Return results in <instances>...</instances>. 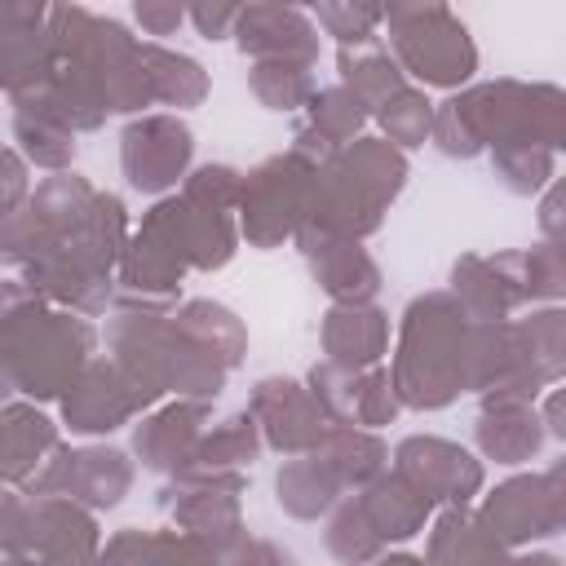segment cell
<instances>
[{
    "instance_id": "6da1fadb",
    "label": "cell",
    "mask_w": 566,
    "mask_h": 566,
    "mask_svg": "<svg viewBox=\"0 0 566 566\" xmlns=\"http://www.w3.org/2000/svg\"><path fill=\"white\" fill-rule=\"evenodd\" d=\"M486 526L500 535V544H526L539 535H557L566 517V491H562V464L548 473L513 478L486 500Z\"/></svg>"
},
{
    "instance_id": "ac0fdd59",
    "label": "cell",
    "mask_w": 566,
    "mask_h": 566,
    "mask_svg": "<svg viewBox=\"0 0 566 566\" xmlns=\"http://www.w3.org/2000/svg\"><path fill=\"white\" fill-rule=\"evenodd\" d=\"M495 164L504 172V181L513 190H535L553 177V150L548 146H513V150H495Z\"/></svg>"
},
{
    "instance_id": "ffe728a7",
    "label": "cell",
    "mask_w": 566,
    "mask_h": 566,
    "mask_svg": "<svg viewBox=\"0 0 566 566\" xmlns=\"http://www.w3.org/2000/svg\"><path fill=\"white\" fill-rule=\"evenodd\" d=\"M358 106H363V102L349 97V93H323V106L314 102V124H323L327 137H340V133H349V128L363 119Z\"/></svg>"
},
{
    "instance_id": "2e32d148",
    "label": "cell",
    "mask_w": 566,
    "mask_h": 566,
    "mask_svg": "<svg viewBox=\"0 0 566 566\" xmlns=\"http://www.w3.org/2000/svg\"><path fill=\"white\" fill-rule=\"evenodd\" d=\"M106 557H217V553L208 544H199L195 535L190 539H164V535L124 531L106 544Z\"/></svg>"
},
{
    "instance_id": "ba28073f",
    "label": "cell",
    "mask_w": 566,
    "mask_h": 566,
    "mask_svg": "<svg viewBox=\"0 0 566 566\" xmlns=\"http://www.w3.org/2000/svg\"><path fill=\"white\" fill-rule=\"evenodd\" d=\"M256 411H265V420H270L265 429L279 451H301L323 438V407H314L287 380H265L256 394Z\"/></svg>"
},
{
    "instance_id": "4fadbf2b",
    "label": "cell",
    "mask_w": 566,
    "mask_h": 566,
    "mask_svg": "<svg viewBox=\"0 0 566 566\" xmlns=\"http://www.w3.org/2000/svg\"><path fill=\"white\" fill-rule=\"evenodd\" d=\"M336 486H340V473L327 464V460H301V464H287L279 473V504L296 517H318L332 500H336Z\"/></svg>"
},
{
    "instance_id": "8992f818",
    "label": "cell",
    "mask_w": 566,
    "mask_h": 566,
    "mask_svg": "<svg viewBox=\"0 0 566 566\" xmlns=\"http://www.w3.org/2000/svg\"><path fill=\"white\" fill-rule=\"evenodd\" d=\"M186 155H190V133L168 119H150L142 128H128V137H124V168L137 190L168 186L181 172Z\"/></svg>"
},
{
    "instance_id": "7402d4cb",
    "label": "cell",
    "mask_w": 566,
    "mask_h": 566,
    "mask_svg": "<svg viewBox=\"0 0 566 566\" xmlns=\"http://www.w3.org/2000/svg\"><path fill=\"white\" fill-rule=\"evenodd\" d=\"M230 9H234V0H195V18H199V27H203L208 35H221Z\"/></svg>"
},
{
    "instance_id": "9c48e42d",
    "label": "cell",
    "mask_w": 566,
    "mask_h": 566,
    "mask_svg": "<svg viewBox=\"0 0 566 566\" xmlns=\"http://www.w3.org/2000/svg\"><path fill=\"white\" fill-rule=\"evenodd\" d=\"M358 509H363V517H367V526L376 531V539L380 544H389V539H407V535H416V526L429 517V509H433V500H424L407 478H380L376 486H367L358 500H354Z\"/></svg>"
},
{
    "instance_id": "9a60e30c",
    "label": "cell",
    "mask_w": 566,
    "mask_h": 566,
    "mask_svg": "<svg viewBox=\"0 0 566 566\" xmlns=\"http://www.w3.org/2000/svg\"><path fill=\"white\" fill-rule=\"evenodd\" d=\"M385 314H376V310H336L332 314V323H327V349L336 354V363H340V354L345 349H358L354 354V363H367V358H376L380 354V340H385V323H380Z\"/></svg>"
},
{
    "instance_id": "8fae6325",
    "label": "cell",
    "mask_w": 566,
    "mask_h": 566,
    "mask_svg": "<svg viewBox=\"0 0 566 566\" xmlns=\"http://www.w3.org/2000/svg\"><path fill=\"white\" fill-rule=\"evenodd\" d=\"M504 553H509V544H500V535L486 526V517L464 513V509L442 513L433 526V539H429L433 562H491Z\"/></svg>"
},
{
    "instance_id": "277c9868",
    "label": "cell",
    "mask_w": 566,
    "mask_h": 566,
    "mask_svg": "<svg viewBox=\"0 0 566 566\" xmlns=\"http://www.w3.org/2000/svg\"><path fill=\"white\" fill-rule=\"evenodd\" d=\"M62 464L53 473H44L40 482H31L35 495L44 491H62L71 500H88V504H119V495L128 491V464L119 451H71L57 455Z\"/></svg>"
},
{
    "instance_id": "7a4b0ae2",
    "label": "cell",
    "mask_w": 566,
    "mask_h": 566,
    "mask_svg": "<svg viewBox=\"0 0 566 566\" xmlns=\"http://www.w3.org/2000/svg\"><path fill=\"white\" fill-rule=\"evenodd\" d=\"M398 478H407L424 500H451L464 504L482 486V469L469 451L438 442V438H411L398 447Z\"/></svg>"
},
{
    "instance_id": "5b68a950",
    "label": "cell",
    "mask_w": 566,
    "mask_h": 566,
    "mask_svg": "<svg viewBox=\"0 0 566 566\" xmlns=\"http://www.w3.org/2000/svg\"><path fill=\"white\" fill-rule=\"evenodd\" d=\"M97 531L75 504L40 500L31 513L22 509V548L18 557H93Z\"/></svg>"
},
{
    "instance_id": "d6986e66",
    "label": "cell",
    "mask_w": 566,
    "mask_h": 566,
    "mask_svg": "<svg viewBox=\"0 0 566 566\" xmlns=\"http://www.w3.org/2000/svg\"><path fill=\"white\" fill-rule=\"evenodd\" d=\"M380 119H385V128H389L398 142L416 146V142L424 137V128H429V102H424L420 93H398L394 106H385Z\"/></svg>"
},
{
    "instance_id": "52a82bcc",
    "label": "cell",
    "mask_w": 566,
    "mask_h": 566,
    "mask_svg": "<svg viewBox=\"0 0 566 566\" xmlns=\"http://www.w3.org/2000/svg\"><path fill=\"white\" fill-rule=\"evenodd\" d=\"M239 486H243L239 478H221L212 486H190L177 500V522L186 526V535H195L199 544H208L217 557H226L234 548V539L243 535L239 531V504H234V491Z\"/></svg>"
},
{
    "instance_id": "5bb4252c",
    "label": "cell",
    "mask_w": 566,
    "mask_h": 566,
    "mask_svg": "<svg viewBox=\"0 0 566 566\" xmlns=\"http://www.w3.org/2000/svg\"><path fill=\"white\" fill-rule=\"evenodd\" d=\"M190 447H195V411H168L150 424L137 429V455L150 464V469H177L190 460Z\"/></svg>"
},
{
    "instance_id": "e0dca14e",
    "label": "cell",
    "mask_w": 566,
    "mask_h": 566,
    "mask_svg": "<svg viewBox=\"0 0 566 566\" xmlns=\"http://www.w3.org/2000/svg\"><path fill=\"white\" fill-rule=\"evenodd\" d=\"M256 451V433H252V416H234L212 442H203L195 451V464L203 469H221V464H239V460H252Z\"/></svg>"
},
{
    "instance_id": "7c38bea8",
    "label": "cell",
    "mask_w": 566,
    "mask_h": 566,
    "mask_svg": "<svg viewBox=\"0 0 566 566\" xmlns=\"http://www.w3.org/2000/svg\"><path fill=\"white\" fill-rule=\"evenodd\" d=\"M53 447V424L35 411H4L0 416V478H27L40 451Z\"/></svg>"
},
{
    "instance_id": "30bf717a",
    "label": "cell",
    "mask_w": 566,
    "mask_h": 566,
    "mask_svg": "<svg viewBox=\"0 0 566 566\" xmlns=\"http://www.w3.org/2000/svg\"><path fill=\"white\" fill-rule=\"evenodd\" d=\"M478 442L500 464H522L539 451L544 429L526 402H504V407H486V416L478 424Z\"/></svg>"
},
{
    "instance_id": "3957f363",
    "label": "cell",
    "mask_w": 566,
    "mask_h": 566,
    "mask_svg": "<svg viewBox=\"0 0 566 566\" xmlns=\"http://www.w3.org/2000/svg\"><path fill=\"white\" fill-rule=\"evenodd\" d=\"M416 27L429 40H416V35L398 31V49H402V57L411 62L416 75H424L429 84H455L473 71V44H469L460 22H451L442 9H429V13L416 18Z\"/></svg>"
},
{
    "instance_id": "44dd1931",
    "label": "cell",
    "mask_w": 566,
    "mask_h": 566,
    "mask_svg": "<svg viewBox=\"0 0 566 566\" xmlns=\"http://www.w3.org/2000/svg\"><path fill=\"white\" fill-rule=\"evenodd\" d=\"M137 13H142V22L150 31H168L177 22V13H181V0H137Z\"/></svg>"
}]
</instances>
